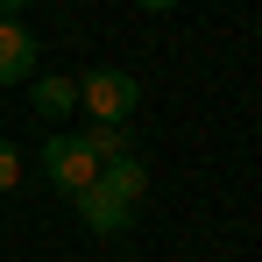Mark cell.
Wrapping results in <instances>:
<instances>
[{
    "instance_id": "obj_5",
    "label": "cell",
    "mask_w": 262,
    "mask_h": 262,
    "mask_svg": "<svg viewBox=\"0 0 262 262\" xmlns=\"http://www.w3.org/2000/svg\"><path fill=\"white\" fill-rule=\"evenodd\" d=\"M29 99H36V114H43V121H64V114L78 106V78H36Z\"/></svg>"
},
{
    "instance_id": "obj_2",
    "label": "cell",
    "mask_w": 262,
    "mask_h": 262,
    "mask_svg": "<svg viewBox=\"0 0 262 262\" xmlns=\"http://www.w3.org/2000/svg\"><path fill=\"white\" fill-rule=\"evenodd\" d=\"M43 170L57 191H85V184H99V156L85 149V135H50V149H43Z\"/></svg>"
},
{
    "instance_id": "obj_7",
    "label": "cell",
    "mask_w": 262,
    "mask_h": 262,
    "mask_svg": "<svg viewBox=\"0 0 262 262\" xmlns=\"http://www.w3.org/2000/svg\"><path fill=\"white\" fill-rule=\"evenodd\" d=\"M78 135H85V149H92V156H99V170L128 156V135H121V128H106V121H92V128H78Z\"/></svg>"
},
{
    "instance_id": "obj_1",
    "label": "cell",
    "mask_w": 262,
    "mask_h": 262,
    "mask_svg": "<svg viewBox=\"0 0 262 262\" xmlns=\"http://www.w3.org/2000/svg\"><path fill=\"white\" fill-rule=\"evenodd\" d=\"M78 106H85L92 121H106V128H121L135 106H142V85H135L128 71H114V64H99L78 78Z\"/></svg>"
},
{
    "instance_id": "obj_6",
    "label": "cell",
    "mask_w": 262,
    "mask_h": 262,
    "mask_svg": "<svg viewBox=\"0 0 262 262\" xmlns=\"http://www.w3.org/2000/svg\"><path fill=\"white\" fill-rule=\"evenodd\" d=\"M99 184H106V191H121V199H142V191H149V170H142V163H135V156H121V163H106V170H99Z\"/></svg>"
},
{
    "instance_id": "obj_3",
    "label": "cell",
    "mask_w": 262,
    "mask_h": 262,
    "mask_svg": "<svg viewBox=\"0 0 262 262\" xmlns=\"http://www.w3.org/2000/svg\"><path fill=\"white\" fill-rule=\"evenodd\" d=\"M71 206H78V220H85L92 234H121V227H128V213H135L128 199H121V191H106V184H85Z\"/></svg>"
},
{
    "instance_id": "obj_4",
    "label": "cell",
    "mask_w": 262,
    "mask_h": 262,
    "mask_svg": "<svg viewBox=\"0 0 262 262\" xmlns=\"http://www.w3.org/2000/svg\"><path fill=\"white\" fill-rule=\"evenodd\" d=\"M36 78V36L21 21H0V85H21Z\"/></svg>"
},
{
    "instance_id": "obj_8",
    "label": "cell",
    "mask_w": 262,
    "mask_h": 262,
    "mask_svg": "<svg viewBox=\"0 0 262 262\" xmlns=\"http://www.w3.org/2000/svg\"><path fill=\"white\" fill-rule=\"evenodd\" d=\"M21 184V156H14V142L0 135V191H14Z\"/></svg>"
},
{
    "instance_id": "obj_9",
    "label": "cell",
    "mask_w": 262,
    "mask_h": 262,
    "mask_svg": "<svg viewBox=\"0 0 262 262\" xmlns=\"http://www.w3.org/2000/svg\"><path fill=\"white\" fill-rule=\"evenodd\" d=\"M0 21H21V0H0Z\"/></svg>"
},
{
    "instance_id": "obj_10",
    "label": "cell",
    "mask_w": 262,
    "mask_h": 262,
    "mask_svg": "<svg viewBox=\"0 0 262 262\" xmlns=\"http://www.w3.org/2000/svg\"><path fill=\"white\" fill-rule=\"evenodd\" d=\"M142 7H156V14H163V7H177V0H142Z\"/></svg>"
}]
</instances>
